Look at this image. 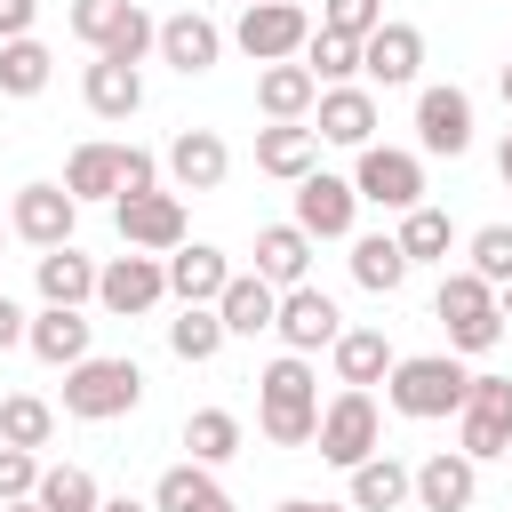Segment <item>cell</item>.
Here are the masks:
<instances>
[{"instance_id": "9a60e30c", "label": "cell", "mask_w": 512, "mask_h": 512, "mask_svg": "<svg viewBox=\"0 0 512 512\" xmlns=\"http://www.w3.org/2000/svg\"><path fill=\"white\" fill-rule=\"evenodd\" d=\"M312 136H320V144H344V152H368V144H376V88H360V80L320 88V104H312Z\"/></svg>"}, {"instance_id": "7402d4cb", "label": "cell", "mask_w": 512, "mask_h": 512, "mask_svg": "<svg viewBox=\"0 0 512 512\" xmlns=\"http://www.w3.org/2000/svg\"><path fill=\"white\" fill-rule=\"evenodd\" d=\"M256 168L280 176V184H304L320 168V136L304 120H272V128H256Z\"/></svg>"}, {"instance_id": "9c48e42d", "label": "cell", "mask_w": 512, "mask_h": 512, "mask_svg": "<svg viewBox=\"0 0 512 512\" xmlns=\"http://www.w3.org/2000/svg\"><path fill=\"white\" fill-rule=\"evenodd\" d=\"M312 248L320 240H352V224H360V192H352V176H328V168H312L304 184H296V216H288Z\"/></svg>"}, {"instance_id": "44dd1931", "label": "cell", "mask_w": 512, "mask_h": 512, "mask_svg": "<svg viewBox=\"0 0 512 512\" xmlns=\"http://www.w3.org/2000/svg\"><path fill=\"white\" fill-rule=\"evenodd\" d=\"M160 272H168V296H176V304H216V296H224V280H232L224 248H208V240L168 248V256H160Z\"/></svg>"}, {"instance_id": "ee69618b", "label": "cell", "mask_w": 512, "mask_h": 512, "mask_svg": "<svg viewBox=\"0 0 512 512\" xmlns=\"http://www.w3.org/2000/svg\"><path fill=\"white\" fill-rule=\"evenodd\" d=\"M40 488V456L32 448H0V504H24Z\"/></svg>"}, {"instance_id": "ba28073f", "label": "cell", "mask_w": 512, "mask_h": 512, "mask_svg": "<svg viewBox=\"0 0 512 512\" xmlns=\"http://www.w3.org/2000/svg\"><path fill=\"white\" fill-rule=\"evenodd\" d=\"M352 192L376 200V208H392V216H408V208H424V160L400 152V144H368L352 160Z\"/></svg>"}, {"instance_id": "f1b7e54d", "label": "cell", "mask_w": 512, "mask_h": 512, "mask_svg": "<svg viewBox=\"0 0 512 512\" xmlns=\"http://www.w3.org/2000/svg\"><path fill=\"white\" fill-rule=\"evenodd\" d=\"M312 104H320V80L304 64H264L256 72V112L264 120H304Z\"/></svg>"}, {"instance_id": "5b68a950", "label": "cell", "mask_w": 512, "mask_h": 512, "mask_svg": "<svg viewBox=\"0 0 512 512\" xmlns=\"http://www.w3.org/2000/svg\"><path fill=\"white\" fill-rule=\"evenodd\" d=\"M312 448L336 464V472H352V464H368L376 448H384V416H376V392H336L328 408H320V432H312Z\"/></svg>"}, {"instance_id": "681fc988", "label": "cell", "mask_w": 512, "mask_h": 512, "mask_svg": "<svg viewBox=\"0 0 512 512\" xmlns=\"http://www.w3.org/2000/svg\"><path fill=\"white\" fill-rule=\"evenodd\" d=\"M96 512H152V504H144V496H104Z\"/></svg>"}, {"instance_id": "60d3db41", "label": "cell", "mask_w": 512, "mask_h": 512, "mask_svg": "<svg viewBox=\"0 0 512 512\" xmlns=\"http://www.w3.org/2000/svg\"><path fill=\"white\" fill-rule=\"evenodd\" d=\"M464 272H480L488 288H504V280H512V224H480V232H472V264H464Z\"/></svg>"}, {"instance_id": "8fae6325", "label": "cell", "mask_w": 512, "mask_h": 512, "mask_svg": "<svg viewBox=\"0 0 512 512\" xmlns=\"http://www.w3.org/2000/svg\"><path fill=\"white\" fill-rule=\"evenodd\" d=\"M272 336L288 344V352H328L336 336H344V312H336V296H320L312 280L304 288H280V312H272Z\"/></svg>"}, {"instance_id": "836d02e7", "label": "cell", "mask_w": 512, "mask_h": 512, "mask_svg": "<svg viewBox=\"0 0 512 512\" xmlns=\"http://www.w3.org/2000/svg\"><path fill=\"white\" fill-rule=\"evenodd\" d=\"M232 336H224V320H216V304H184L176 320H168V352L184 360V368H200V360H216Z\"/></svg>"}, {"instance_id": "e0dca14e", "label": "cell", "mask_w": 512, "mask_h": 512, "mask_svg": "<svg viewBox=\"0 0 512 512\" xmlns=\"http://www.w3.org/2000/svg\"><path fill=\"white\" fill-rule=\"evenodd\" d=\"M112 216H120V240H128L136 256H168V248H184V192L112 200Z\"/></svg>"}, {"instance_id": "83f0119b", "label": "cell", "mask_w": 512, "mask_h": 512, "mask_svg": "<svg viewBox=\"0 0 512 512\" xmlns=\"http://www.w3.org/2000/svg\"><path fill=\"white\" fill-rule=\"evenodd\" d=\"M256 280L304 288V280H312V240H304L296 224H264V232H256Z\"/></svg>"}, {"instance_id": "bcb514c9", "label": "cell", "mask_w": 512, "mask_h": 512, "mask_svg": "<svg viewBox=\"0 0 512 512\" xmlns=\"http://www.w3.org/2000/svg\"><path fill=\"white\" fill-rule=\"evenodd\" d=\"M32 16H40V0H0V40H24Z\"/></svg>"}, {"instance_id": "d590c367", "label": "cell", "mask_w": 512, "mask_h": 512, "mask_svg": "<svg viewBox=\"0 0 512 512\" xmlns=\"http://www.w3.org/2000/svg\"><path fill=\"white\" fill-rule=\"evenodd\" d=\"M48 440H56V408H48L40 392H8V400H0V448H32V456H40Z\"/></svg>"}, {"instance_id": "7bdbcfd3", "label": "cell", "mask_w": 512, "mask_h": 512, "mask_svg": "<svg viewBox=\"0 0 512 512\" xmlns=\"http://www.w3.org/2000/svg\"><path fill=\"white\" fill-rule=\"evenodd\" d=\"M152 40H160V16L128 8V24H120V32L104 40V56H112V64H144V56H152Z\"/></svg>"}, {"instance_id": "f5cc1de1", "label": "cell", "mask_w": 512, "mask_h": 512, "mask_svg": "<svg viewBox=\"0 0 512 512\" xmlns=\"http://www.w3.org/2000/svg\"><path fill=\"white\" fill-rule=\"evenodd\" d=\"M496 312H504V328H512V280H504V288H496Z\"/></svg>"}, {"instance_id": "484cf974", "label": "cell", "mask_w": 512, "mask_h": 512, "mask_svg": "<svg viewBox=\"0 0 512 512\" xmlns=\"http://www.w3.org/2000/svg\"><path fill=\"white\" fill-rule=\"evenodd\" d=\"M152 512H232V496L208 464H168L152 480Z\"/></svg>"}, {"instance_id": "e575fe53", "label": "cell", "mask_w": 512, "mask_h": 512, "mask_svg": "<svg viewBox=\"0 0 512 512\" xmlns=\"http://www.w3.org/2000/svg\"><path fill=\"white\" fill-rule=\"evenodd\" d=\"M184 448H192V464H208V472L232 464V456H240V416H232V408H192V416H184Z\"/></svg>"}, {"instance_id": "f907efd6", "label": "cell", "mask_w": 512, "mask_h": 512, "mask_svg": "<svg viewBox=\"0 0 512 512\" xmlns=\"http://www.w3.org/2000/svg\"><path fill=\"white\" fill-rule=\"evenodd\" d=\"M496 176L512 184V128H504V144H496Z\"/></svg>"}, {"instance_id": "ab89813d", "label": "cell", "mask_w": 512, "mask_h": 512, "mask_svg": "<svg viewBox=\"0 0 512 512\" xmlns=\"http://www.w3.org/2000/svg\"><path fill=\"white\" fill-rule=\"evenodd\" d=\"M128 8H136V0H72V40H88V48L104 56V40L128 24Z\"/></svg>"}, {"instance_id": "6da1fadb", "label": "cell", "mask_w": 512, "mask_h": 512, "mask_svg": "<svg viewBox=\"0 0 512 512\" xmlns=\"http://www.w3.org/2000/svg\"><path fill=\"white\" fill-rule=\"evenodd\" d=\"M256 432L272 448H312V432H320V376H312L304 352H280L256 376Z\"/></svg>"}, {"instance_id": "ac0fdd59", "label": "cell", "mask_w": 512, "mask_h": 512, "mask_svg": "<svg viewBox=\"0 0 512 512\" xmlns=\"http://www.w3.org/2000/svg\"><path fill=\"white\" fill-rule=\"evenodd\" d=\"M168 184L176 192H216L224 176H232V144L216 136V128H176V144H168Z\"/></svg>"}, {"instance_id": "11a10c76", "label": "cell", "mask_w": 512, "mask_h": 512, "mask_svg": "<svg viewBox=\"0 0 512 512\" xmlns=\"http://www.w3.org/2000/svg\"><path fill=\"white\" fill-rule=\"evenodd\" d=\"M240 8H256V0H240Z\"/></svg>"}, {"instance_id": "d4e9b609", "label": "cell", "mask_w": 512, "mask_h": 512, "mask_svg": "<svg viewBox=\"0 0 512 512\" xmlns=\"http://www.w3.org/2000/svg\"><path fill=\"white\" fill-rule=\"evenodd\" d=\"M272 312H280V288H272V280H256V272H232V280H224V296H216L224 336H264V328H272Z\"/></svg>"}, {"instance_id": "cb8c5ba5", "label": "cell", "mask_w": 512, "mask_h": 512, "mask_svg": "<svg viewBox=\"0 0 512 512\" xmlns=\"http://www.w3.org/2000/svg\"><path fill=\"white\" fill-rule=\"evenodd\" d=\"M328 360H336V384H352V392H368V384H384L392 376V336L384 328H344L336 344H328Z\"/></svg>"}, {"instance_id": "8992f818", "label": "cell", "mask_w": 512, "mask_h": 512, "mask_svg": "<svg viewBox=\"0 0 512 512\" xmlns=\"http://www.w3.org/2000/svg\"><path fill=\"white\" fill-rule=\"evenodd\" d=\"M304 40H312V8H296V0H256V8H240V24H232V48H240L248 64H296Z\"/></svg>"}, {"instance_id": "4dcf8cb0", "label": "cell", "mask_w": 512, "mask_h": 512, "mask_svg": "<svg viewBox=\"0 0 512 512\" xmlns=\"http://www.w3.org/2000/svg\"><path fill=\"white\" fill-rule=\"evenodd\" d=\"M392 240H400V256H408V272H416V264H448L456 224H448V208H432V200H424V208H408V216H400V232H392Z\"/></svg>"}, {"instance_id": "b9f144b4", "label": "cell", "mask_w": 512, "mask_h": 512, "mask_svg": "<svg viewBox=\"0 0 512 512\" xmlns=\"http://www.w3.org/2000/svg\"><path fill=\"white\" fill-rule=\"evenodd\" d=\"M384 24V0H320V32H344V40H368Z\"/></svg>"}, {"instance_id": "ffe728a7", "label": "cell", "mask_w": 512, "mask_h": 512, "mask_svg": "<svg viewBox=\"0 0 512 512\" xmlns=\"http://www.w3.org/2000/svg\"><path fill=\"white\" fill-rule=\"evenodd\" d=\"M360 72H368L376 88H408V80L424 72V32H416V24H376V32L360 40Z\"/></svg>"}, {"instance_id": "f6af8a7d", "label": "cell", "mask_w": 512, "mask_h": 512, "mask_svg": "<svg viewBox=\"0 0 512 512\" xmlns=\"http://www.w3.org/2000/svg\"><path fill=\"white\" fill-rule=\"evenodd\" d=\"M144 192H160V160L144 144H120V200H144Z\"/></svg>"}, {"instance_id": "d6a6232c", "label": "cell", "mask_w": 512, "mask_h": 512, "mask_svg": "<svg viewBox=\"0 0 512 512\" xmlns=\"http://www.w3.org/2000/svg\"><path fill=\"white\" fill-rule=\"evenodd\" d=\"M64 192L72 200H120V144H80L64 160Z\"/></svg>"}, {"instance_id": "f546056e", "label": "cell", "mask_w": 512, "mask_h": 512, "mask_svg": "<svg viewBox=\"0 0 512 512\" xmlns=\"http://www.w3.org/2000/svg\"><path fill=\"white\" fill-rule=\"evenodd\" d=\"M344 504H352V512H400V504H408V464L376 448L368 464H352V488H344Z\"/></svg>"}, {"instance_id": "7dc6e473", "label": "cell", "mask_w": 512, "mask_h": 512, "mask_svg": "<svg viewBox=\"0 0 512 512\" xmlns=\"http://www.w3.org/2000/svg\"><path fill=\"white\" fill-rule=\"evenodd\" d=\"M24 320H32V312H24L16 296H0V352H16V344H24Z\"/></svg>"}, {"instance_id": "52a82bcc", "label": "cell", "mask_w": 512, "mask_h": 512, "mask_svg": "<svg viewBox=\"0 0 512 512\" xmlns=\"http://www.w3.org/2000/svg\"><path fill=\"white\" fill-rule=\"evenodd\" d=\"M456 448L472 464L488 456H512V376H472L464 408H456Z\"/></svg>"}, {"instance_id": "db71d44e", "label": "cell", "mask_w": 512, "mask_h": 512, "mask_svg": "<svg viewBox=\"0 0 512 512\" xmlns=\"http://www.w3.org/2000/svg\"><path fill=\"white\" fill-rule=\"evenodd\" d=\"M0 512H40V504H32V496H24V504H0Z\"/></svg>"}, {"instance_id": "c3c4849f", "label": "cell", "mask_w": 512, "mask_h": 512, "mask_svg": "<svg viewBox=\"0 0 512 512\" xmlns=\"http://www.w3.org/2000/svg\"><path fill=\"white\" fill-rule=\"evenodd\" d=\"M272 512H352V504H320V496H288V504H272Z\"/></svg>"}, {"instance_id": "277c9868", "label": "cell", "mask_w": 512, "mask_h": 512, "mask_svg": "<svg viewBox=\"0 0 512 512\" xmlns=\"http://www.w3.org/2000/svg\"><path fill=\"white\" fill-rule=\"evenodd\" d=\"M136 400H144V368L120 352H88L80 368H64V416H80V424H112Z\"/></svg>"}, {"instance_id": "3957f363", "label": "cell", "mask_w": 512, "mask_h": 512, "mask_svg": "<svg viewBox=\"0 0 512 512\" xmlns=\"http://www.w3.org/2000/svg\"><path fill=\"white\" fill-rule=\"evenodd\" d=\"M432 320L448 328V352H456V360H480V352H496V336H504L496 288H488L480 272H448L440 296H432Z\"/></svg>"}, {"instance_id": "7a4b0ae2", "label": "cell", "mask_w": 512, "mask_h": 512, "mask_svg": "<svg viewBox=\"0 0 512 512\" xmlns=\"http://www.w3.org/2000/svg\"><path fill=\"white\" fill-rule=\"evenodd\" d=\"M464 392H472V368H464L456 352H408V360H392V376H384V400H392V416H408V424L456 416Z\"/></svg>"}, {"instance_id": "30bf717a", "label": "cell", "mask_w": 512, "mask_h": 512, "mask_svg": "<svg viewBox=\"0 0 512 512\" xmlns=\"http://www.w3.org/2000/svg\"><path fill=\"white\" fill-rule=\"evenodd\" d=\"M168 296V272H160V256H112V264H96V304L112 312V320H144L152 304Z\"/></svg>"}, {"instance_id": "2e32d148", "label": "cell", "mask_w": 512, "mask_h": 512, "mask_svg": "<svg viewBox=\"0 0 512 512\" xmlns=\"http://www.w3.org/2000/svg\"><path fill=\"white\" fill-rule=\"evenodd\" d=\"M416 144H424V152H440V160L472 152V96H464L456 80L416 88Z\"/></svg>"}, {"instance_id": "8d00e7d4", "label": "cell", "mask_w": 512, "mask_h": 512, "mask_svg": "<svg viewBox=\"0 0 512 512\" xmlns=\"http://www.w3.org/2000/svg\"><path fill=\"white\" fill-rule=\"evenodd\" d=\"M56 80V56L24 32V40H0V96H40Z\"/></svg>"}, {"instance_id": "d6986e66", "label": "cell", "mask_w": 512, "mask_h": 512, "mask_svg": "<svg viewBox=\"0 0 512 512\" xmlns=\"http://www.w3.org/2000/svg\"><path fill=\"white\" fill-rule=\"evenodd\" d=\"M88 344H96V320H88V312L40 304V312L24 320V352H32V360H48V368H80V360H88Z\"/></svg>"}, {"instance_id": "816d5d0a", "label": "cell", "mask_w": 512, "mask_h": 512, "mask_svg": "<svg viewBox=\"0 0 512 512\" xmlns=\"http://www.w3.org/2000/svg\"><path fill=\"white\" fill-rule=\"evenodd\" d=\"M496 96H504V112H512V64H504V72H496Z\"/></svg>"}, {"instance_id": "4fadbf2b", "label": "cell", "mask_w": 512, "mask_h": 512, "mask_svg": "<svg viewBox=\"0 0 512 512\" xmlns=\"http://www.w3.org/2000/svg\"><path fill=\"white\" fill-rule=\"evenodd\" d=\"M408 496H416L424 512H472V496H480V464H472L464 448H432L424 464H408Z\"/></svg>"}, {"instance_id": "f35d334b", "label": "cell", "mask_w": 512, "mask_h": 512, "mask_svg": "<svg viewBox=\"0 0 512 512\" xmlns=\"http://www.w3.org/2000/svg\"><path fill=\"white\" fill-rule=\"evenodd\" d=\"M296 64H304L320 88H344V80L360 72V40H344V32H320V24H312V40H304V56H296Z\"/></svg>"}, {"instance_id": "603a6c76", "label": "cell", "mask_w": 512, "mask_h": 512, "mask_svg": "<svg viewBox=\"0 0 512 512\" xmlns=\"http://www.w3.org/2000/svg\"><path fill=\"white\" fill-rule=\"evenodd\" d=\"M32 280H40V304H64V312H80V304L96 296V256H80V248L64 240V248L32 256Z\"/></svg>"}, {"instance_id": "4316f807", "label": "cell", "mask_w": 512, "mask_h": 512, "mask_svg": "<svg viewBox=\"0 0 512 512\" xmlns=\"http://www.w3.org/2000/svg\"><path fill=\"white\" fill-rule=\"evenodd\" d=\"M80 96H88V112H96V120H128V112L144 104V72H136V64L96 56V64L80 72Z\"/></svg>"}, {"instance_id": "9f6ffc18", "label": "cell", "mask_w": 512, "mask_h": 512, "mask_svg": "<svg viewBox=\"0 0 512 512\" xmlns=\"http://www.w3.org/2000/svg\"><path fill=\"white\" fill-rule=\"evenodd\" d=\"M0 232H8V224H0Z\"/></svg>"}, {"instance_id": "5bb4252c", "label": "cell", "mask_w": 512, "mask_h": 512, "mask_svg": "<svg viewBox=\"0 0 512 512\" xmlns=\"http://www.w3.org/2000/svg\"><path fill=\"white\" fill-rule=\"evenodd\" d=\"M152 56L168 64V72H216V56H224V24L216 16H200V8H176V16H160V40H152Z\"/></svg>"}, {"instance_id": "1f68e13d", "label": "cell", "mask_w": 512, "mask_h": 512, "mask_svg": "<svg viewBox=\"0 0 512 512\" xmlns=\"http://www.w3.org/2000/svg\"><path fill=\"white\" fill-rule=\"evenodd\" d=\"M352 280H360L368 296H392V288L408 280L400 240H392V232H352Z\"/></svg>"}, {"instance_id": "7c38bea8", "label": "cell", "mask_w": 512, "mask_h": 512, "mask_svg": "<svg viewBox=\"0 0 512 512\" xmlns=\"http://www.w3.org/2000/svg\"><path fill=\"white\" fill-rule=\"evenodd\" d=\"M72 224H80V200H72L64 184H24V192L8 200V232H16V240H32L40 256H48V248H64V240H72Z\"/></svg>"}, {"instance_id": "74e56055", "label": "cell", "mask_w": 512, "mask_h": 512, "mask_svg": "<svg viewBox=\"0 0 512 512\" xmlns=\"http://www.w3.org/2000/svg\"><path fill=\"white\" fill-rule=\"evenodd\" d=\"M32 504H40V512H96L104 488H96V472H80V464H40Z\"/></svg>"}]
</instances>
